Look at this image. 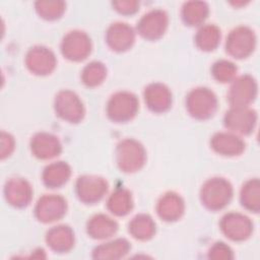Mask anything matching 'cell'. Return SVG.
<instances>
[{"label":"cell","mask_w":260,"mask_h":260,"mask_svg":"<svg viewBox=\"0 0 260 260\" xmlns=\"http://www.w3.org/2000/svg\"><path fill=\"white\" fill-rule=\"evenodd\" d=\"M230 197V188L221 181L209 182L203 192V198L210 207H220Z\"/></svg>","instance_id":"cell-1"},{"label":"cell","mask_w":260,"mask_h":260,"mask_svg":"<svg viewBox=\"0 0 260 260\" xmlns=\"http://www.w3.org/2000/svg\"><path fill=\"white\" fill-rule=\"evenodd\" d=\"M29 187L28 185L19 179H14L7 182L5 186V196L7 201L16 206H22L27 204L29 200Z\"/></svg>","instance_id":"cell-2"},{"label":"cell","mask_w":260,"mask_h":260,"mask_svg":"<svg viewBox=\"0 0 260 260\" xmlns=\"http://www.w3.org/2000/svg\"><path fill=\"white\" fill-rule=\"evenodd\" d=\"M189 106L194 115L205 117L210 115L215 107L214 98L206 90H197L190 95Z\"/></svg>","instance_id":"cell-3"},{"label":"cell","mask_w":260,"mask_h":260,"mask_svg":"<svg viewBox=\"0 0 260 260\" xmlns=\"http://www.w3.org/2000/svg\"><path fill=\"white\" fill-rule=\"evenodd\" d=\"M136 109L135 99L129 94L120 93L112 100L109 111L110 115L115 119L129 118Z\"/></svg>","instance_id":"cell-4"},{"label":"cell","mask_w":260,"mask_h":260,"mask_svg":"<svg viewBox=\"0 0 260 260\" xmlns=\"http://www.w3.org/2000/svg\"><path fill=\"white\" fill-rule=\"evenodd\" d=\"M119 161L125 170H133L142 162L141 148L133 142H124L120 146Z\"/></svg>","instance_id":"cell-5"},{"label":"cell","mask_w":260,"mask_h":260,"mask_svg":"<svg viewBox=\"0 0 260 260\" xmlns=\"http://www.w3.org/2000/svg\"><path fill=\"white\" fill-rule=\"evenodd\" d=\"M64 202L58 197H47L43 198L39 202L37 213L41 220L51 221L54 218H58L64 210Z\"/></svg>","instance_id":"cell-6"},{"label":"cell","mask_w":260,"mask_h":260,"mask_svg":"<svg viewBox=\"0 0 260 260\" xmlns=\"http://www.w3.org/2000/svg\"><path fill=\"white\" fill-rule=\"evenodd\" d=\"M47 241L48 245H50L54 250L62 253L71 248L73 244V237L66 226H59L48 234Z\"/></svg>","instance_id":"cell-7"},{"label":"cell","mask_w":260,"mask_h":260,"mask_svg":"<svg viewBox=\"0 0 260 260\" xmlns=\"http://www.w3.org/2000/svg\"><path fill=\"white\" fill-rule=\"evenodd\" d=\"M28 67L37 72L50 71L53 67V56L45 50H34L27 56Z\"/></svg>","instance_id":"cell-8"},{"label":"cell","mask_w":260,"mask_h":260,"mask_svg":"<svg viewBox=\"0 0 260 260\" xmlns=\"http://www.w3.org/2000/svg\"><path fill=\"white\" fill-rule=\"evenodd\" d=\"M58 110L61 115L65 118L75 120L82 115L81 106L77 99L70 93H62L58 99Z\"/></svg>","instance_id":"cell-9"},{"label":"cell","mask_w":260,"mask_h":260,"mask_svg":"<svg viewBox=\"0 0 260 260\" xmlns=\"http://www.w3.org/2000/svg\"><path fill=\"white\" fill-rule=\"evenodd\" d=\"M129 245L124 240H118L107 245L100 246L93 252L94 258H120L127 254Z\"/></svg>","instance_id":"cell-10"},{"label":"cell","mask_w":260,"mask_h":260,"mask_svg":"<svg viewBox=\"0 0 260 260\" xmlns=\"http://www.w3.org/2000/svg\"><path fill=\"white\" fill-rule=\"evenodd\" d=\"M88 52V42L82 36L69 37L66 43L64 42V53L72 59L84 58Z\"/></svg>","instance_id":"cell-11"},{"label":"cell","mask_w":260,"mask_h":260,"mask_svg":"<svg viewBox=\"0 0 260 260\" xmlns=\"http://www.w3.org/2000/svg\"><path fill=\"white\" fill-rule=\"evenodd\" d=\"M80 197L86 200H95L99 199L103 192L105 191V184L101 180H92L91 178H83L80 180L79 186Z\"/></svg>","instance_id":"cell-12"},{"label":"cell","mask_w":260,"mask_h":260,"mask_svg":"<svg viewBox=\"0 0 260 260\" xmlns=\"http://www.w3.org/2000/svg\"><path fill=\"white\" fill-rule=\"evenodd\" d=\"M58 142L54 137L48 135H39L34 141V149L36 153L42 157H48L55 155L54 153L58 152Z\"/></svg>","instance_id":"cell-13"},{"label":"cell","mask_w":260,"mask_h":260,"mask_svg":"<svg viewBox=\"0 0 260 260\" xmlns=\"http://www.w3.org/2000/svg\"><path fill=\"white\" fill-rule=\"evenodd\" d=\"M88 231L94 238H106L115 233L116 224L107 217H96L91 221Z\"/></svg>","instance_id":"cell-14"},{"label":"cell","mask_w":260,"mask_h":260,"mask_svg":"<svg viewBox=\"0 0 260 260\" xmlns=\"http://www.w3.org/2000/svg\"><path fill=\"white\" fill-rule=\"evenodd\" d=\"M182 211V204L180 199L174 196H168L160 203L159 213L161 216L171 219L180 215Z\"/></svg>","instance_id":"cell-15"},{"label":"cell","mask_w":260,"mask_h":260,"mask_svg":"<svg viewBox=\"0 0 260 260\" xmlns=\"http://www.w3.org/2000/svg\"><path fill=\"white\" fill-rule=\"evenodd\" d=\"M148 96H155V99H149L148 103L150 107H152L155 110L158 109H165L168 107V104L170 102V96L168 94V91L166 88L159 85H153L150 88H148L147 92Z\"/></svg>","instance_id":"cell-16"},{"label":"cell","mask_w":260,"mask_h":260,"mask_svg":"<svg viewBox=\"0 0 260 260\" xmlns=\"http://www.w3.org/2000/svg\"><path fill=\"white\" fill-rule=\"evenodd\" d=\"M68 169L66 165H54L46 170L45 181L48 185L58 186L63 183L68 176Z\"/></svg>","instance_id":"cell-17"},{"label":"cell","mask_w":260,"mask_h":260,"mask_svg":"<svg viewBox=\"0 0 260 260\" xmlns=\"http://www.w3.org/2000/svg\"><path fill=\"white\" fill-rule=\"evenodd\" d=\"M131 232L138 239H148L153 233V224L148 217H137L131 224Z\"/></svg>","instance_id":"cell-18"},{"label":"cell","mask_w":260,"mask_h":260,"mask_svg":"<svg viewBox=\"0 0 260 260\" xmlns=\"http://www.w3.org/2000/svg\"><path fill=\"white\" fill-rule=\"evenodd\" d=\"M131 203L129 201V197L124 192L116 193L110 200V207L113 212L118 214H123L127 212Z\"/></svg>","instance_id":"cell-19"},{"label":"cell","mask_w":260,"mask_h":260,"mask_svg":"<svg viewBox=\"0 0 260 260\" xmlns=\"http://www.w3.org/2000/svg\"><path fill=\"white\" fill-rule=\"evenodd\" d=\"M85 80L88 84H93L99 82V80L102 78L103 76V71L102 68L99 66H88L87 69L85 70Z\"/></svg>","instance_id":"cell-20"},{"label":"cell","mask_w":260,"mask_h":260,"mask_svg":"<svg viewBox=\"0 0 260 260\" xmlns=\"http://www.w3.org/2000/svg\"><path fill=\"white\" fill-rule=\"evenodd\" d=\"M202 34L200 35V39L199 42L201 44L202 47H206V48H212L213 45L216 43V38L217 35L215 31L212 30H202Z\"/></svg>","instance_id":"cell-21"},{"label":"cell","mask_w":260,"mask_h":260,"mask_svg":"<svg viewBox=\"0 0 260 260\" xmlns=\"http://www.w3.org/2000/svg\"><path fill=\"white\" fill-rule=\"evenodd\" d=\"M231 252H229V249L222 245L219 246H215L213 247L212 250H210L209 256L210 258H216V259H221V258H230V254Z\"/></svg>","instance_id":"cell-22"}]
</instances>
